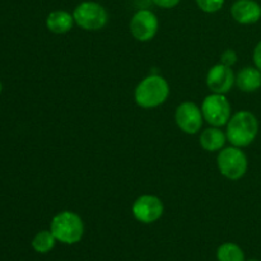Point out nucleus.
Wrapping results in <instances>:
<instances>
[{"instance_id":"6ab92c4d","label":"nucleus","mask_w":261,"mask_h":261,"mask_svg":"<svg viewBox=\"0 0 261 261\" xmlns=\"http://www.w3.org/2000/svg\"><path fill=\"white\" fill-rule=\"evenodd\" d=\"M152 2L153 4L162 8V9H172L180 4L181 0H152Z\"/></svg>"},{"instance_id":"dca6fc26","label":"nucleus","mask_w":261,"mask_h":261,"mask_svg":"<svg viewBox=\"0 0 261 261\" xmlns=\"http://www.w3.org/2000/svg\"><path fill=\"white\" fill-rule=\"evenodd\" d=\"M217 259L218 261H246L244 250L233 242L222 244L217 250Z\"/></svg>"},{"instance_id":"423d86ee","label":"nucleus","mask_w":261,"mask_h":261,"mask_svg":"<svg viewBox=\"0 0 261 261\" xmlns=\"http://www.w3.org/2000/svg\"><path fill=\"white\" fill-rule=\"evenodd\" d=\"M203 117L211 126H226L232 116L231 103L226 94L211 93L203 99L201 103Z\"/></svg>"},{"instance_id":"ddd939ff","label":"nucleus","mask_w":261,"mask_h":261,"mask_svg":"<svg viewBox=\"0 0 261 261\" xmlns=\"http://www.w3.org/2000/svg\"><path fill=\"white\" fill-rule=\"evenodd\" d=\"M73 13H69L66 10H54L46 18V27L50 32L55 35H64V33L70 32L74 27Z\"/></svg>"},{"instance_id":"1a4fd4ad","label":"nucleus","mask_w":261,"mask_h":261,"mask_svg":"<svg viewBox=\"0 0 261 261\" xmlns=\"http://www.w3.org/2000/svg\"><path fill=\"white\" fill-rule=\"evenodd\" d=\"M176 125L185 134H198L203 127L204 117L201 109L194 102L186 101L177 106L175 112Z\"/></svg>"},{"instance_id":"f8f14e48","label":"nucleus","mask_w":261,"mask_h":261,"mask_svg":"<svg viewBox=\"0 0 261 261\" xmlns=\"http://www.w3.org/2000/svg\"><path fill=\"white\" fill-rule=\"evenodd\" d=\"M199 143H200L201 148L206 152H219L226 145L227 135L221 127H206L200 133Z\"/></svg>"},{"instance_id":"4468645a","label":"nucleus","mask_w":261,"mask_h":261,"mask_svg":"<svg viewBox=\"0 0 261 261\" xmlns=\"http://www.w3.org/2000/svg\"><path fill=\"white\" fill-rule=\"evenodd\" d=\"M236 86L245 93H252L261 88V71L256 66H246L236 75Z\"/></svg>"},{"instance_id":"39448f33","label":"nucleus","mask_w":261,"mask_h":261,"mask_svg":"<svg viewBox=\"0 0 261 261\" xmlns=\"http://www.w3.org/2000/svg\"><path fill=\"white\" fill-rule=\"evenodd\" d=\"M74 22L84 31H99L109 23L106 8L97 2H82L73 10Z\"/></svg>"},{"instance_id":"f3484780","label":"nucleus","mask_w":261,"mask_h":261,"mask_svg":"<svg viewBox=\"0 0 261 261\" xmlns=\"http://www.w3.org/2000/svg\"><path fill=\"white\" fill-rule=\"evenodd\" d=\"M195 2L199 9L209 14L219 12L224 5V0H195Z\"/></svg>"},{"instance_id":"f257e3e1","label":"nucleus","mask_w":261,"mask_h":261,"mask_svg":"<svg viewBox=\"0 0 261 261\" xmlns=\"http://www.w3.org/2000/svg\"><path fill=\"white\" fill-rule=\"evenodd\" d=\"M226 126L227 140L231 145L239 148L249 147L259 134V120L247 110H241L232 115Z\"/></svg>"},{"instance_id":"9b49d317","label":"nucleus","mask_w":261,"mask_h":261,"mask_svg":"<svg viewBox=\"0 0 261 261\" xmlns=\"http://www.w3.org/2000/svg\"><path fill=\"white\" fill-rule=\"evenodd\" d=\"M231 15L240 24H255L261 19V5L256 0H236L231 7Z\"/></svg>"},{"instance_id":"a211bd4d","label":"nucleus","mask_w":261,"mask_h":261,"mask_svg":"<svg viewBox=\"0 0 261 261\" xmlns=\"http://www.w3.org/2000/svg\"><path fill=\"white\" fill-rule=\"evenodd\" d=\"M236 63H237L236 51L228 48V50H226L221 55V64H223V65L231 66V68H232V66H233Z\"/></svg>"},{"instance_id":"412c9836","label":"nucleus","mask_w":261,"mask_h":261,"mask_svg":"<svg viewBox=\"0 0 261 261\" xmlns=\"http://www.w3.org/2000/svg\"><path fill=\"white\" fill-rule=\"evenodd\" d=\"M2 88H3V87H2V82H0V93H2Z\"/></svg>"},{"instance_id":"aec40b11","label":"nucleus","mask_w":261,"mask_h":261,"mask_svg":"<svg viewBox=\"0 0 261 261\" xmlns=\"http://www.w3.org/2000/svg\"><path fill=\"white\" fill-rule=\"evenodd\" d=\"M252 60H254V65L261 71V41L255 46L254 53H252Z\"/></svg>"},{"instance_id":"7ed1b4c3","label":"nucleus","mask_w":261,"mask_h":261,"mask_svg":"<svg viewBox=\"0 0 261 261\" xmlns=\"http://www.w3.org/2000/svg\"><path fill=\"white\" fill-rule=\"evenodd\" d=\"M50 231L61 244H78L84 234L83 219L75 212L63 211L53 218Z\"/></svg>"},{"instance_id":"20e7f679","label":"nucleus","mask_w":261,"mask_h":261,"mask_svg":"<svg viewBox=\"0 0 261 261\" xmlns=\"http://www.w3.org/2000/svg\"><path fill=\"white\" fill-rule=\"evenodd\" d=\"M217 165L222 176L231 181H239L246 175L249 161L242 148L231 145L219 150Z\"/></svg>"},{"instance_id":"f03ea898","label":"nucleus","mask_w":261,"mask_h":261,"mask_svg":"<svg viewBox=\"0 0 261 261\" xmlns=\"http://www.w3.org/2000/svg\"><path fill=\"white\" fill-rule=\"evenodd\" d=\"M170 84L160 74H149L139 82L134 91L135 103L142 109H155L167 101Z\"/></svg>"},{"instance_id":"6e6552de","label":"nucleus","mask_w":261,"mask_h":261,"mask_svg":"<svg viewBox=\"0 0 261 261\" xmlns=\"http://www.w3.org/2000/svg\"><path fill=\"white\" fill-rule=\"evenodd\" d=\"M165 212V205L158 196L152 194L140 195L133 203L132 213L138 222L144 224H150L157 222Z\"/></svg>"},{"instance_id":"2eb2a0df","label":"nucleus","mask_w":261,"mask_h":261,"mask_svg":"<svg viewBox=\"0 0 261 261\" xmlns=\"http://www.w3.org/2000/svg\"><path fill=\"white\" fill-rule=\"evenodd\" d=\"M56 242H58V240L54 236L53 232L50 229L48 231L45 229V231H40L35 234L32 240V247L38 254H47L55 247Z\"/></svg>"},{"instance_id":"0eeeda50","label":"nucleus","mask_w":261,"mask_h":261,"mask_svg":"<svg viewBox=\"0 0 261 261\" xmlns=\"http://www.w3.org/2000/svg\"><path fill=\"white\" fill-rule=\"evenodd\" d=\"M160 27L158 18L152 10L139 9L130 19V33L139 42H148L155 37Z\"/></svg>"},{"instance_id":"9d476101","label":"nucleus","mask_w":261,"mask_h":261,"mask_svg":"<svg viewBox=\"0 0 261 261\" xmlns=\"http://www.w3.org/2000/svg\"><path fill=\"white\" fill-rule=\"evenodd\" d=\"M236 84V74L231 66L216 64L206 74V86L212 93L227 94Z\"/></svg>"},{"instance_id":"4be33fe9","label":"nucleus","mask_w":261,"mask_h":261,"mask_svg":"<svg viewBox=\"0 0 261 261\" xmlns=\"http://www.w3.org/2000/svg\"><path fill=\"white\" fill-rule=\"evenodd\" d=\"M249 261H259V260H249Z\"/></svg>"}]
</instances>
